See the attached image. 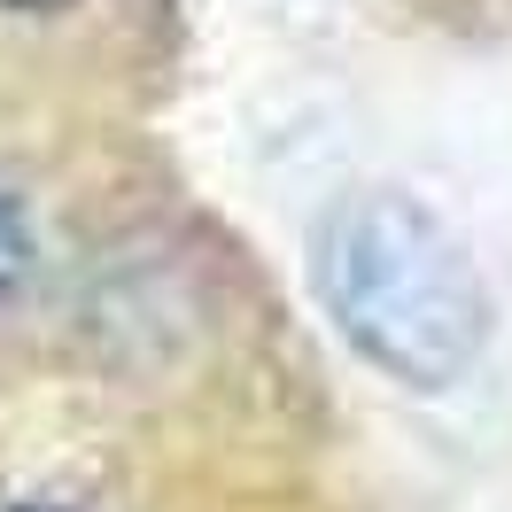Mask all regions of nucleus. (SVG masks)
Wrapping results in <instances>:
<instances>
[{
  "instance_id": "f257e3e1",
  "label": "nucleus",
  "mask_w": 512,
  "mask_h": 512,
  "mask_svg": "<svg viewBox=\"0 0 512 512\" xmlns=\"http://www.w3.org/2000/svg\"><path fill=\"white\" fill-rule=\"evenodd\" d=\"M319 303L334 334L388 381L450 388L489 350V288L474 256L450 241L412 194H350L319 225Z\"/></svg>"
},
{
  "instance_id": "f03ea898",
  "label": "nucleus",
  "mask_w": 512,
  "mask_h": 512,
  "mask_svg": "<svg viewBox=\"0 0 512 512\" xmlns=\"http://www.w3.org/2000/svg\"><path fill=\"white\" fill-rule=\"evenodd\" d=\"M24 272H32V233H24V218H16L8 202H0V295L16 288Z\"/></svg>"
},
{
  "instance_id": "20e7f679",
  "label": "nucleus",
  "mask_w": 512,
  "mask_h": 512,
  "mask_svg": "<svg viewBox=\"0 0 512 512\" xmlns=\"http://www.w3.org/2000/svg\"><path fill=\"white\" fill-rule=\"evenodd\" d=\"M0 8H63V0H0Z\"/></svg>"
},
{
  "instance_id": "7ed1b4c3",
  "label": "nucleus",
  "mask_w": 512,
  "mask_h": 512,
  "mask_svg": "<svg viewBox=\"0 0 512 512\" xmlns=\"http://www.w3.org/2000/svg\"><path fill=\"white\" fill-rule=\"evenodd\" d=\"M0 512H78V505H0Z\"/></svg>"
}]
</instances>
